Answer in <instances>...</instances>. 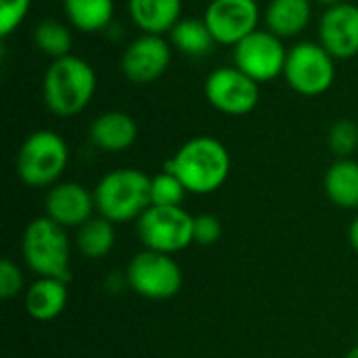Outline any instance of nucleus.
I'll return each instance as SVG.
<instances>
[{
  "mask_svg": "<svg viewBox=\"0 0 358 358\" xmlns=\"http://www.w3.org/2000/svg\"><path fill=\"white\" fill-rule=\"evenodd\" d=\"M164 170L178 176L189 193L210 195L227 182L231 155L218 138L195 136L178 147V151L164 164Z\"/></svg>",
  "mask_w": 358,
  "mask_h": 358,
  "instance_id": "1",
  "label": "nucleus"
},
{
  "mask_svg": "<svg viewBox=\"0 0 358 358\" xmlns=\"http://www.w3.org/2000/svg\"><path fill=\"white\" fill-rule=\"evenodd\" d=\"M96 92V73L88 61L76 55L55 59L42 80V99L57 117H76Z\"/></svg>",
  "mask_w": 358,
  "mask_h": 358,
  "instance_id": "2",
  "label": "nucleus"
},
{
  "mask_svg": "<svg viewBox=\"0 0 358 358\" xmlns=\"http://www.w3.org/2000/svg\"><path fill=\"white\" fill-rule=\"evenodd\" d=\"M96 212L113 224L138 220L151 206V176L136 168L107 172L94 189Z\"/></svg>",
  "mask_w": 358,
  "mask_h": 358,
  "instance_id": "3",
  "label": "nucleus"
},
{
  "mask_svg": "<svg viewBox=\"0 0 358 358\" xmlns=\"http://www.w3.org/2000/svg\"><path fill=\"white\" fill-rule=\"evenodd\" d=\"M21 254L29 271H34L38 277L69 281L71 248L67 239V229H63L48 216H40L25 227Z\"/></svg>",
  "mask_w": 358,
  "mask_h": 358,
  "instance_id": "4",
  "label": "nucleus"
},
{
  "mask_svg": "<svg viewBox=\"0 0 358 358\" xmlns=\"http://www.w3.org/2000/svg\"><path fill=\"white\" fill-rule=\"evenodd\" d=\"M69 164L65 138L52 130L31 132L17 153V174L34 189H50L59 182Z\"/></svg>",
  "mask_w": 358,
  "mask_h": 358,
  "instance_id": "5",
  "label": "nucleus"
},
{
  "mask_svg": "<svg viewBox=\"0 0 358 358\" xmlns=\"http://www.w3.org/2000/svg\"><path fill=\"white\" fill-rule=\"evenodd\" d=\"M283 78L302 96L325 94L336 82V59L319 42H298L287 50Z\"/></svg>",
  "mask_w": 358,
  "mask_h": 358,
  "instance_id": "6",
  "label": "nucleus"
},
{
  "mask_svg": "<svg viewBox=\"0 0 358 358\" xmlns=\"http://www.w3.org/2000/svg\"><path fill=\"white\" fill-rule=\"evenodd\" d=\"M193 218L180 206H149L136 220V233L145 250L178 254L193 243Z\"/></svg>",
  "mask_w": 358,
  "mask_h": 358,
  "instance_id": "7",
  "label": "nucleus"
},
{
  "mask_svg": "<svg viewBox=\"0 0 358 358\" xmlns=\"http://www.w3.org/2000/svg\"><path fill=\"white\" fill-rule=\"evenodd\" d=\"M126 281L141 298L155 302L170 300L182 287V268L170 254L143 250L130 260Z\"/></svg>",
  "mask_w": 358,
  "mask_h": 358,
  "instance_id": "8",
  "label": "nucleus"
},
{
  "mask_svg": "<svg viewBox=\"0 0 358 358\" xmlns=\"http://www.w3.org/2000/svg\"><path fill=\"white\" fill-rule=\"evenodd\" d=\"M233 61L254 82L264 84L283 76L287 50L279 36L268 29H256L233 46Z\"/></svg>",
  "mask_w": 358,
  "mask_h": 358,
  "instance_id": "9",
  "label": "nucleus"
},
{
  "mask_svg": "<svg viewBox=\"0 0 358 358\" xmlns=\"http://www.w3.org/2000/svg\"><path fill=\"white\" fill-rule=\"evenodd\" d=\"M203 92L208 103L224 115H248L260 101V84L235 65L214 69L206 78Z\"/></svg>",
  "mask_w": 358,
  "mask_h": 358,
  "instance_id": "10",
  "label": "nucleus"
},
{
  "mask_svg": "<svg viewBox=\"0 0 358 358\" xmlns=\"http://www.w3.org/2000/svg\"><path fill=\"white\" fill-rule=\"evenodd\" d=\"M203 21L216 44L237 46L243 38L258 29L260 6L256 0H210Z\"/></svg>",
  "mask_w": 358,
  "mask_h": 358,
  "instance_id": "11",
  "label": "nucleus"
},
{
  "mask_svg": "<svg viewBox=\"0 0 358 358\" xmlns=\"http://www.w3.org/2000/svg\"><path fill=\"white\" fill-rule=\"evenodd\" d=\"M172 61V44L164 36L143 34L122 55V71L128 82L145 86L159 80Z\"/></svg>",
  "mask_w": 358,
  "mask_h": 358,
  "instance_id": "12",
  "label": "nucleus"
},
{
  "mask_svg": "<svg viewBox=\"0 0 358 358\" xmlns=\"http://www.w3.org/2000/svg\"><path fill=\"white\" fill-rule=\"evenodd\" d=\"M94 210V191H88L80 182H57L46 191L44 197V216L63 229H80L92 218Z\"/></svg>",
  "mask_w": 358,
  "mask_h": 358,
  "instance_id": "13",
  "label": "nucleus"
},
{
  "mask_svg": "<svg viewBox=\"0 0 358 358\" xmlns=\"http://www.w3.org/2000/svg\"><path fill=\"white\" fill-rule=\"evenodd\" d=\"M319 44L334 59H352L358 55V6L350 2L325 10L319 23Z\"/></svg>",
  "mask_w": 358,
  "mask_h": 358,
  "instance_id": "14",
  "label": "nucleus"
},
{
  "mask_svg": "<svg viewBox=\"0 0 358 358\" xmlns=\"http://www.w3.org/2000/svg\"><path fill=\"white\" fill-rule=\"evenodd\" d=\"M92 145L107 153H122L136 143L138 126L124 111H107L99 115L88 130Z\"/></svg>",
  "mask_w": 358,
  "mask_h": 358,
  "instance_id": "15",
  "label": "nucleus"
},
{
  "mask_svg": "<svg viewBox=\"0 0 358 358\" xmlns=\"http://www.w3.org/2000/svg\"><path fill=\"white\" fill-rule=\"evenodd\" d=\"M132 23L151 36H164L182 19V0H128Z\"/></svg>",
  "mask_w": 358,
  "mask_h": 358,
  "instance_id": "16",
  "label": "nucleus"
},
{
  "mask_svg": "<svg viewBox=\"0 0 358 358\" xmlns=\"http://www.w3.org/2000/svg\"><path fill=\"white\" fill-rule=\"evenodd\" d=\"M67 281L38 277L25 292V310L36 321H52L67 306Z\"/></svg>",
  "mask_w": 358,
  "mask_h": 358,
  "instance_id": "17",
  "label": "nucleus"
},
{
  "mask_svg": "<svg viewBox=\"0 0 358 358\" xmlns=\"http://www.w3.org/2000/svg\"><path fill=\"white\" fill-rule=\"evenodd\" d=\"M313 19L310 0H271L264 10L266 29L281 40L300 36Z\"/></svg>",
  "mask_w": 358,
  "mask_h": 358,
  "instance_id": "18",
  "label": "nucleus"
},
{
  "mask_svg": "<svg viewBox=\"0 0 358 358\" xmlns=\"http://www.w3.org/2000/svg\"><path fill=\"white\" fill-rule=\"evenodd\" d=\"M325 193L331 203L344 210L358 208V162L336 159L325 172Z\"/></svg>",
  "mask_w": 358,
  "mask_h": 358,
  "instance_id": "19",
  "label": "nucleus"
},
{
  "mask_svg": "<svg viewBox=\"0 0 358 358\" xmlns=\"http://www.w3.org/2000/svg\"><path fill=\"white\" fill-rule=\"evenodd\" d=\"M63 10L76 29L96 34L111 23L115 4L113 0H63Z\"/></svg>",
  "mask_w": 358,
  "mask_h": 358,
  "instance_id": "20",
  "label": "nucleus"
},
{
  "mask_svg": "<svg viewBox=\"0 0 358 358\" xmlns=\"http://www.w3.org/2000/svg\"><path fill=\"white\" fill-rule=\"evenodd\" d=\"M168 36H170L172 48H176L178 52H182L187 57H206L212 52V48L216 44L206 21L195 19V17L180 19Z\"/></svg>",
  "mask_w": 358,
  "mask_h": 358,
  "instance_id": "21",
  "label": "nucleus"
},
{
  "mask_svg": "<svg viewBox=\"0 0 358 358\" xmlns=\"http://www.w3.org/2000/svg\"><path fill=\"white\" fill-rule=\"evenodd\" d=\"M76 245L90 260L105 258L115 245V224L105 216H92L78 229Z\"/></svg>",
  "mask_w": 358,
  "mask_h": 358,
  "instance_id": "22",
  "label": "nucleus"
},
{
  "mask_svg": "<svg viewBox=\"0 0 358 358\" xmlns=\"http://www.w3.org/2000/svg\"><path fill=\"white\" fill-rule=\"evenodd\" d=\"M34 42L40 48V52H44L52 61L71 55V31L61 21L42 19L34 29Z\"/></svg>",
  "mask_w": 358,
  "mask_h": 358,
  "instance_id": "23",
  "label": "nucleus"
},
{
  "mask_svg": "<svg viewBox=\"0 0 358 358\" xmlns=\"http://www.w3.org/2000/svg\"><path fill=\"white\" fill-rule=\"evenodd\" d=\"M187 193L189 191L178 180V176H174L168 170H162L151 178V206H166V208L182 206Z\"/></svg>",
  "mask_w": 358,
  "mask_h": 358,
  "instance_id": "24",
  "label": "nucleus"
},
{
  "mask_svg": "<svg viewBox=\"0 0 358 358\" xmlns=\"http://www.w3.org/2000/svg\"><path fill=\"white\" fill-rule=\"evenodd\" d=\"M327 145L340 159L350 157L358 149V124L352 120H338L327 134Z\"/></svg>",
  "mask_w": 358,
  "mask_h": 358,
  "instance_id": "25",
  "label": "nucleus"
},
{
  "mask_svg": "<svg viewBox=\"0 0 358 358\" xmlns=\"http://www.w3.org/2000/svg\"><path fill=\"white\" fill-rule=\"evenodd\" d=\"M31 0H0V36H10L27 17Z\"/></svg>",
  "mask_w": 358,
  "mask_h": 358,
  "instance_id": "26",
  "label": "nucleus"
},
{
  "mask_svg": "<svg viewBox=\"0 0 358 358\" xmlns=\"http://www.w3.org/2000/svg\"><path fill=\"white\" fill-rule=\"evenodd\" d=\"M222 237V222L214 214H201L193 218V243L214 245Z\"/></svg>",
  "mask_w": 358,
  "mask_h": 358,
  "instance_id": "27",
  "label": "nucleus"
},
{
  "mask_svg": "<svg viewBox=\"0 0 358 358\" xmlns=\"http://www.w3.org/2000/svg\"><path fill=\"white\" fill-rule=\"evenodd\" d=\"M21 287H23V275H21L19 266L10 258H4L0 262V296H2V300L17 298Z\"/></svg>",
  "mask_w": 358,
  "mask_h": 358,
  "instance_id": "28",
  "label": "nucleus"
},
{
  "mask_svg": "<svg viewBox=\"0 0 358 358\" xmlns=\"http://www.w3.org/2000/svg\"><path fill=\"white\" fill-rule=\"evenodd\" d=\"M348 239H350V245H352V250L358 254V216L352 220V224H350V231H348Z\"/></svg>",
  "mask_w": 358,
  "mask_h": 358,
  "instance_id": "29",
  "label": "nucleus"
},
{
  "mask_svg": "<svg viewBox=\"0 0 358 358\" xmlns=\"http://www.w3.org/2000/svg\"><path fill=\"white\" fill-rule=\"evenodd\" d=\"M319 4H323V6H327V8H331V6H336V4H342L344 0H317Z\"/></svg>",
  "mask_w": 358,
  "mask_h": 358,
  "instance_id": "30",
  "label": "nucleus"
},
{
  "mask_svg": "<svg viewBox=\"0 0 358 358\" xmlns=\"http://www.w3.org/2000/svg\"><path fill=\"white\" fill-rule=\"evenodd\" d=\"M346 358H358V344L352 348V350H350V352H348V355H346Z\"/></svg>",
  "mask_w": 358,
  "mask_h": 358,
  "instance_id": "31",
  "label": "nucleus"
}]
</instances>
